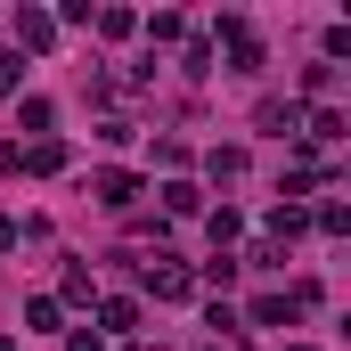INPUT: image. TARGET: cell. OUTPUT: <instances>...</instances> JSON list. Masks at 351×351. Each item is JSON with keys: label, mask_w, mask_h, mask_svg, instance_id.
I'll return each instance as SVG.
<instances>
[{"label": "cell", "mask_w": 351, "mask_h": 351, "mask_svg": "<svg viewBox=\"0 0 351 351\" xmlns=\"http://www.w3.org/2000/svg\"><path fill=\"white\" fill-rule=\"evenodd\" d=\"M16 41H25V49H49V41H58V16H49V8H25V16H16Z\"/></svg>", "instance_id": "cell-2"}, {"label": "cell", "mask_w": 351, "mask_h": 351, "mask_svg": "<svg viewBox=\"0 0 351 351\" xmlns=\"http://www.w3.org/2000/svg\"><path fill=\"white\" fill-rule=\"evenodd\" d=\"M262 131H278V139H294V131H302V106H262Z\"/></svg>", "instance_id": "cell-5"}, {"label": "cell", "mask_w": 351, "mask_h": 351, "mask_svg": "<svg viewBox=\"0 0 351 351\" xmlns=\"http://www.w3.org/2000/svg\"><path fill=\"white\" fill-rule=\"evenodd\" d=\"M90 196H98V204H114V213H123V204H131V196H139V180H131V172H98V180H90Z\"/></svg>", "instance_id": "cell-4"}, {"label": "cell", "mask_w": 351, "mask_h": 351, "mask_svg": "<svg viewBox=\"0 0 351 351\" xmlns=\"http://www.w3.org/2000/svg\"><path fill=\"white\" fill-rule=\"evenodd\" d=\"M16 237H25V229H16V221H0V254H16Z\"/></svg>", "instance_id": "cell-8"}, {"label": "cell", "mask_w": 351, "mask_h": 351, "mask_svg": "<svg viewBox=\"0 0 351 351\" xmlns=\"http://www.w3.org/2000/svg\"><path fill=\"white\" fill-rule=\"evenodd\" d=\"M16 90V49H0V98Z\"/></svg>", "instance_id": "cell-7"}, {"label": "cell", "mask_w": 351, "mask_h": 351, "mask_svg": "<svg viewBox=\"0 0 351 351\" xmlns=\"http://www.w3.org/2000/svg\"><path fill=\"white\" fill-rule=\"evenodd\" d=\"M98 319H106V327H114V335H131V327H139V302H106V311H98Z\"/></svg>", "instance_id": "cell-6"}, {"label": "cell", "mask_w": 351, "mask_h": 351, "mask_svg": "<svg viewBox=\"0 0 351 351\" xmlns=\"http://www.w3.org/2000/svg\"><path fill=\"white\" fill-rule=\"evenodd\" d=\"M66 164V139H33V147H16V172H58Z\"/></svg>", "instance_id": "cell-3"}, {"label": "cell", "mask_w": 351, "mask_h": 351, "mask_svg": "<svg viewBox=\"0 0 351 351\" xmlns=\"http://www.w3.org/2000/svg\"><path fill=\"white\" fill-rule=\"evenodd\" d=\"M188 286H196V278H188L180 262H147V294H156V302H180Z\"/></svg>", "instance_id": "cell-1"}]
</instances>
